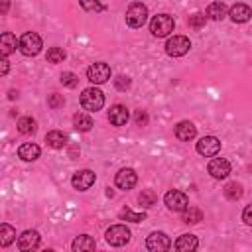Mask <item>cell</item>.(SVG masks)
Wrapping results in <instances>:
<instances>
[{"label": "cell", "instance_id": "1", "mask_svg": "<svg viewBox=\"0 0 252 252\" xmlns=\"http://www.w3.org/2000/svg\"><path fill=\"white\" fill-rule=\"evenodd\" d=\"M173 28H175V22L169 14H158L150 22V32L156 37H167L173 32Z\"/></svg>", "mask_w": 252, "mask_h": 252}, {"label": "cell", "instance_id": "2", "mask_svg": "<svg viewBox=\"0 0 252 252\" xmlns=\"http://www.w3.org/2000/svg\"><path fill=\"white\" fill-rule=\"evenodd\" d=\"M102 104H104V94H102L98 89L89 87V89H85V91L81 93V106H83L85 110L96 112V110L102 108Z\"/></svg>", "mask_w": 252, "mask_h": 252}, {"label": "cell", "instance_id": "3", "mask_svg": "<svg viewBox=\"0 0 252 252\" xmlns=\"http://www.w3.org/2000/svg\"><path fill=\"white\" fill-rule=\"evenodd\" d=\"M148 20V8L142 2H132L126 10V24L130 28H142Z\"/></svg>", "mask_w": 252, "mask_h": 252}, {"label": "cell", "instance_id": "4", "mask_svg": "<svg viewBox=\"0 0 252 252\" xmlns=\"http://www.w3.org/2000/svg\"><path fill=\"white\" fill-rule=\"evenodd\" d=\"M20 51L28 57L32 55H37L41 51V37L35 33V32H26L22 37H20Z\"/></svg>", "mask_w": 252, "mask_h": 252}, {"label": "cell", "instance_id": "5", "mask_svg": "<svg viewBox=\"0 0 252 252\" xmlns=\"http://www.w3.org/2000/svg\"><path fill=\"white\" fill-rule=\"evenodd\" d=\"M191 49V41L185 35H173L165 43V53L171 57H181Z\"/></svg>", "mask_w": 252, "mask_h": 252}, {"label": "cell", "instance_id": "6", "mask_svg": "<svg viewBox=\"0 0 252 252\" xmlns=\"http://www.w3.org/2000/svg\"><path fill=\"white\" fill-rule=\"evenodd\" d=\"M163 203L167 205L169 211H177V213H181V211H185V209L189 207V199H187V195H185L183 191H179V189H171V191H167L165 197H163Z\"/></svg>", "mask_w": 252, "mask_h": 252}, {"label": "cell", "instance_id": "7", "mask_svg": "<svg viewBox=\"0 0 252 252\" xmlns=\"http://www.w3.org/2000/svg\"><path fill=\"white\" fill-rule=\"evenodd\" d=\"M106 242L110 246H124L128 240H130V230L124 226V224H114L106 230Z\"/></svg>", "mask_w": 252, "mask_h": 252}, {"label": "cell", "instance_id": "8", "mask_svg": "<svg viewBox=\"0 0 252 252\" xmlns=\"http://www.w3.org/2000/svg\"><path fill=\"white\" fill-rule=\"evenodd\" d=\"M87 79L93 85H102V83H106L110 79V67L106 63H93L87 69Z\"/></svg>", "mask_w": 252, "mask_h": 252}, {"label": "cell", "instance_id": "9", "mask_svg": "<svg viewBox=\"0 0 252 252\" xmlns=\"http://www.w3.org/2000/svg\"><path fill=\"white\" fill-rule=\"evenodd\" d=\"M197 152L205 158H213L220 152V140L215 138V136H205L197 142Z\"/></svg>", "mask_w": 252, "mask_h": 252}, {"label": "cell", "instance_id": "10", "mask_svg": "<svg viewBox=\"0 0 252 252\" xmlns=\"http://www.w3.org/2000/svg\"><path fill=\"white\" fill-rule=\"evenodd\" d=\"M146 246L152 252H165V250L171 248V240L165 232H152L146 240Z\"/></svg>", "mask_w": 252, "mask_h": 252}, {"label": "cell", "instance_id": "11", "mask_svg": "<svg viewBox=\"0 0 252 252\" xmlns=\"http://www.w3.org/2000/svg\"><path fill=\"white\" fill-rule=\"evenodd\" d=\"M94 179H96L94 171H91V169H81V171L73 173V177H71V185H73L77 191H87V189L94 183Z\"/></svg>", "mask_w": 252, "mask_h": 252}, {"label": "cell", "instance_id": "12", "mask_svg": "<svg viewBox=\"0 0 252 252\" xmlns=\"http://www.w3.org/2000/svg\"><path fill=\"white\" fill-rule=\"evenodd\" d=\"M39 246V232L37 230H24L20 236H18V248L22 252H30V250H35Z\"/></svg>", "mask_w": 252, "mask_h": 252}, {"label": "cell", "instance_id": "13", "mask_svg": "<svg viewBox=\"0 0 252 252\" xmlns=\"http://www.w3.org/2000/svg\"><path fill=\"white\" fill-rule=\"evenodd\" d=\"M209 173L215 177V179H224L228 173H230V163H228V159H224V158H215V159H211L209 161Z\"/></svg>", "mask_w": 252, "mask_h": 252}, {"label": "cell", "instance_id": "14", "mask_svg": "<svg viewBox=\"0 0 252 252\" xmlns=\"http://www.w3.org/2000/svg\"><path fill=\"white\" fill-rule=\"evenodd\" d=\"M116 187L118 189H124V191H128V189H132L134 185H136V181H138V175H136V171L134 169H130V167H124V169H120L118 173H116Z\"/></svg>", "mask_w": 252, "mask_h": 252}, {"label": "cell", "instance_id": "15", "mask_svg": "<svg viewBox=\"0 0 252 252\" xmlns=\"http://www.w3.org/2000/svg\"><path fill=\"white\" fill-rule=\"evenodd\" d=\"M228 16H230V20H232L234 24H244V22H248V20L252 18V10H250L248 4L238 2V4H234V6L228 10Z\"/></svg>", "mask_w": 252, "mask_h": 252}, {"label": "cell", "instance_id": "16", "mask_svg": "<svg viewBox=\"0 0 252 252\" xmlns=\"http://www.w3.org/2000/svg\"><path fill=\"white\" fill-rule=\"evenodd\" d=\"M108 122L112 126H124L128 122V108L124 104H114L108 110Z\"/></svg>", "mask_w": 252, "mask_h": 252}, {"label": "cell", "instance_id": "17", "mask_svg": "<svg viewBox=\"0 0 252 252\" xmlns=\"http://www.w3.org/2000/svg\"><path fill=\"white\" fill-rule=\"evenodd\" d=\"M195 134H197V128H195V124L189 122V120H183V122H179V124L175 126V136H177V140H181V142L193 140Z\"/></svg>", "mask_w": 252, "mask_h": 252}, {"label": "cell", "instance_id": "18", "mask_svg": "<svg viewBox=\"0 0 252 252\" xmlns=\"http://www.w3.org/2000/svg\"><path fill=\"white\" fill-rule=\"evenodd\" d=\"M39 154H41L39 146L37 144H32V142H26V144H22L18 148V158L24 159V161H33V159L39 158Z\"/></svg>", "mask_w": 252, "mask_h": 252}, {"label": "cell", "instance_id": "19", "mask_svg": "<svg viewBox=\"0 0 252 252\" xmlns=\"http://www.w3.org/2000/svg\"><path fill=\"white\" fill-rule=\"evenodd\" d=\"M197 246H199V240L193 234H181L175 240V250H179V252H193V250H197Z\"/></svg>", "mask_w": 252, "mask_h": 252}, {"label": "cell", "instance_id": "20", "mask_svg": "<svg viewBox=\"0 0 252 252\" xmlns=\"http://www.w3.org/2000/svg\"><path fill=\"white\" fill-rule=\"evenodd\" d=\"M16 45H20V41H16V35L14 33L4 32L0 35V51H2V55L8 57L12 51H16Z\"/></svg>", "mask_w": 252, "mask_h": 252}, {"label": "cell", "instance_id": "21", "mask_svg": "<svg viewBox=\"0 0 252 252\" xmlns=\"http://www.w3.org/2000/svg\"><path fill=\"white\" fill-rule=\"evenodd\" d=\"M207 18L215 20V22H220L226 18V6L224 2H211L207 6Z\"/></svg>", "mask_w": 252, "mask_h": 252}, {"label": "cell", "instance_id": "22", "mask_svg": "<svg viewBox=\"0 0 252 252\" xmlns=\"http://www.w3.org/2000/svg\"><path fill=\"white\" fill-rule=\"evenodd\" d=\"M45 142H47V146L59 150V148H63L67 144V136L61 130H51V132L45 134Z\"/></svg>", "mask_w": 252, "mask_h": 252}, {"label": "cell", "instance_id": "23", "mask_svg": "<svg viewBox=\"0 0 252 252\" xmlns=\"http://www.w3.org/2000/svg\"><path fill=\"white\" fill-rule=\"evenodd\" d=\"M94 246H96V242L89 236V234H81V236H77L75 240H73V244H71V248L75 250V252H83V250H94Z\"/></svg>", "mask_w": 252, "mask_h": 252}, {"label": "cell", "instance_id": "24", "mask_svg": "<svg viewBox=\"0 0 252 252\" xmlns=\"http://www.w3.org/2000/svg\"><path fill=\"white\" fill-rule=\"evenodd\" d=\"M73 124H75V128L79 132H89L93 128V118L89 114H85V112H77L73 116Z\"/></svg>", "mask_w": 252, "mask_h": 252}, {"label": "cell", "instance_id": "25", "mask_svg": "<svg viewBox=\"0 0 252 252\" xmlns=\"http://www.w3.org/2000/svg\"><path fill=\"white\" fill-rule=\"evenodd\" d=\"M181 220L187 222V224H197V222L203 220V211H201V209H195V207H187V209L183 211Z\"/></svg>", "mask_w": 252, "mask_h": 252}, {"label": "cell", "instance_id": "26", "mask_svg": "<svg viewBox=\"0 0 252 252\" xmlns=\"http://www.w3.org/2000/svg\"><path fill=\"white\" fill-rule=\"evenodd\" d=\"M14 238H16V230H14L8 222H2V224H0V246L12 244Z\"/></svg>", "mask_w": 252, "mask_h": 252}, {"label": "cell", "instance_id": "27", "mask_svg": "<svg viewBox=\"0 0 252 252\" xmlns=\"http://www.w3.org/2000/svg\"><path fill=\"white\" fill-rule=\"evenodd\" d=\"M35 128L37 126H35V120L32 116H24V118L18 120V132L20 134H33Z\"/></svg>", "mask_w": 252, "mask_h": 252}, {"label": "cell", "instance_id": "28", "mask_svg": "<svg viewBox=\"0 0 252 252\" xmlns=\"http://www.w3.org/2000/svg\"><path fill=\"white\" fill-rule=\"evenodd\" d=\"M224 197H226L228 201H238V199L242 197V185L236 183V181L228 183V185L224 187Z\"/></svg>", "mask_w": 252, "mask_h": 252}, {"label": "cell", "instance_id": "29", "mask_svg": "<svg viewBox=\"0 0 252 252\" xmlns=\"http://www.w3.org/2000/svg\"><path fill=\"white\" fill-rule=\"evenodd\" d=\"M138 201H140V205H142L144 209H150L152 205H156L158 197H156V193H154L152 189H146V191H142V193L138 195Z\"/></svg>", "mask_w": 252, "mask_h": 252}, {"label": "cell", "instance_id": "30", "mask_svg": "<svg viewBox=\"0 0 252 252\" xmlns=\"http://www.w3.org/2000/svg\"><path fill=\"white\" fill-rule=\"evenodd\" d=\"M120 219L122 220H130V222H142V220H146V213H134L132 209H122L120 211Z\"/></svg>", "mask_w": 252, "mask_h": 252}, {"label": "cell", "instance_id": "31", "mask_svg": "<svg viewBox=\"0 0 252 252\" xmlns=\"http://www.w3.org/2000/svg\"><path fill=\"white\" fill-rule=\"evenodd\" d=\"M79 4L87 10V12H104L106 6L100 0H79Z\"/></svg>", "mask_w": 252, "mask_h": 252}, {"label": "cell", "instance_id": "32", "mask_svg": "<svg viewBox=\"0 0 252 252\" xmlns=\"http://www.w3.org/2000/svg\"><path fill=\"white\" fill-rule=\"evenodd\" d=\"M65 57H67V53H65L61 47H51V49L47 51V61H49V63H63Z\"/></svg>", "mask_w": 252, "mask_h": 252}, {"label": "cell", "instance_id": "33", "mask_svg": "<svg viewBox=\"0 0 252 252\" xmlns=\"http://www.w3.org/2000/svg\"><path fill=\"white\" fill-rule=\"evenodd\" d=\"M207 22V14H201V12H195L193 16H189V28L193 30H201Z\"/></svg>", "mask_w": 252, "mask_h": 252}, {"label": "cell", "instance_id": "34", "mask_svg": "<svg viewBox=\"0 0 252 252\" xmlns=\"http://www.w3.org/2000/svg\"><path fill=\"white\" fill-rule=\"evenodd\" d=\"M61 83H63L65 87L73 89V87H77L79 79H77V75H75V73H71V71H65V73H61Z\"/></svg>", "mask_w": 252, "mask_h": 252}, {"label": "cell", "instance_id": "35", "mask_svg": "<svg viewBox=\"0 0 252 252\" xmlns=\"http://www.w3.org/2000/svg\"><path fill=\"white\" fill-rule=\"evenodd\" d=\"M63 102H65L63 94H57V93L49 94V98H47V104H49V108H59V106H63Z\"/></svg>", "mask_w": 252, "mask_h": 252}, {"label": "cell", "instance_id": "36", "mask_svg": "<svg viewBox=\"0 0 252 252\" xmlns=\"http://www.w3.org/2000/svg\"><path fill=\"white\" fill-rule=\"evenodd\" d=\"M114 87H116L118 91H126V89L130 87V79H128V77H124V75H120V77H116V79H114Z\"/></svg>", "mask_w": 252, "mask_h": 252}, {"label": "cell", "instance_id": "37", "mask_svg": "<svg viewBox=\"0 0 252 252\" xmlns=\"http://www.w3.org/2000/svg\"><path fill=\"white\" fill-rule=\"evenodd\" d=\"M134 120H136L138 126H146V124H148V114H146V110H136Z\"/></svg>", "mask_w": 252, "mask_h": 252}, {"label": "cell", "instance_id": "38", "mask_svg": "<svg viewBox=\"0 0 252 252\" xmlns=\"http://www.w3.org/2000/svg\"><path fill=\"white\" fill-rule=\"evenodd\" d=\"M242 220H244L248 226H252V205H248V207L242 211Z\"/></svg>", "mask_w": 252, "mask_h": 252}, {"label": "cell", "instance_id": "39", "mask_svg": "<svg viewBox=\"0 0 252 252\" xmlns=\"http://www.w3.org/2000/svg\"><path fill=\"white\" fill-rule=\"evenodd\" d=\"M8 73V59H6V55H2V59H0V75H6Z\"/></svg>", "mask_w": 252, "mask_h": 252}, {"label": "cell", "instance_id": "40", "mask_svg": "<svg viewBox=\"0 0 252 252\" xmlns=\"http://www.w3.org/2000/svg\"><path fill=\"white\" fill-rule=\"evenodd\" d=\"M8 6H10V0H2V10H0V12L6 14V12H8Z\"/></svg>", "mask_w": 252, "mask_h": 252}, {"label": "cell", "instance_id": "41", "mask_svg": "<svg viewBox=\"0 0 252 252\" xmlns=\"http://www.w3.org/2000/svg\"><path fill=\"white\" fill-rule=\"evenodd\" d=\"M8 96L14 100V98H18V93H16V91H10V94H8Z\"/></svg>", "mask_w": 252, "mask_h": 252}]
</instances>
